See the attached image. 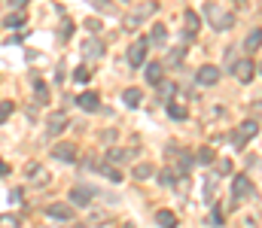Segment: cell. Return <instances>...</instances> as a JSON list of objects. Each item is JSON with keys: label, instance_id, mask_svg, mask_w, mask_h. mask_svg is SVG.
Returning a JSON list of instances; mask_svg holds the SVG:
<instances>
[{"label": "cell", "instance_id": "ffe728a7", "mask_svg": "<svg viewBox=\"0 0 262 228\" xmlns=\"http://www.w3.org/2000/svg\"><path fill=\"white\" fill-rule=\"evenodd\" d=\"M131 174H134L137 180H150V177L156 174V168H153V165H134V171H131Z\"/></svg>", "mask_w": 262, "mask_h": 228}, {"label": "cell", "instance_id": "8d00e7d4", "mask_svg": "<svg viewBox=\"0 0 262 228\" xmlns=\"http://www.w3.org/2000/svg\"><path fill=\"white\" fill-rule=\"evenodd\" d=\"M9 6H12V9H24V6H27V0H9Z\"/></svg>", "mask_w": 262, "mask_h": 228}, {"label": "cell", "instance_id": "e575fe53", "mask_svg": "<svg viewBox=\"0 0 262 228\" xmlns=\"http://www.w3.org/2000/svg\"><path fill=\"white\" fill-rule=\"evenodd\" d=\"M217 171H220V174H229V171H232V161H226V158H223V161L217 165Z\"/></svg>", "mask_w": 262, "mask_h": 228}, {"label": "cell", "instance_id": "ba28073f", "mask_svg": "<svg viewBox=\"0 0 262 228\" xmlns=\"http://www.w3.org/2000/svg\"><path fill=\"white\" fill-rule=\"evenodd\" d=\"M52 155H55L58 161H76V155H79V152H76V146H73V143H58V146L52 149Z\"/></svg>", "mask_w": 262, "mask_h": 228}, {"label": "cell", "instance_id": "277c9868", "mask_svg": "<svg viewBox=\"0 0 262 228\" xmlns=\"http://www.w3.org/2000/svg\"><path fill=\"white\" fill-rule=\"evenodd\" d=\"M253 70H256V67H253V61H250V55L232 64V73H235V79H238V82H250V79H253Z\"/></svg>", "mask_w": 262, "mask_h": 228}, {"label": "cell", "instance_id": "6da1fadb", "mask_svg": "<svg viewBox=\"0 0 262 228\" xmlns=\"http://www.w3.org/2000/svg\"><path fill=\"white\" fill-rule=\"evenodd\" d=\"M205 15H208V21H211L214 30H229V27L235 24V15H232L229 9H223L220 3H208V6H205Z\"/></svg>", "mask_w": 262, "mask_h": 228}, {"label": "cell", "instance_id": "836d02e7", "mask_svg": "<svg viewBox=\"0 0 262 228\" xmlns=\"http://www.w3.org/2000/svg\"><path fill=\"white\" fill-rule=\"evenodd\" d=\"M70 30H73V24H70V21H64V24H61V40H67V37H70Z\"/></svg>", "mask_w": 262, "mask_h": 228}, {"label": "cell", "instance_id": "1f68e13d", "mask_svg": "<svg viewBox=\"0 0 262 228\" xmlns=\"http://www.w3.org/2000/svg\"><path fill=\"white\" fill-rule=\"evenodd\" d=\"M104 174H107V180H113V183H119L122 177H119V171H113V168H104Z\"/></svg>", "mask_w": 262, "mask_h": 228}, {"label": "cell", "instance_id": "9c48e42d", "mask_svg": "<svg viewBox=\"0 0 262 228\" xmlns=\"http://www.w3.org/2000/svg\"><path fill=\"white\" fill-rule=\"evenodd\" d=\"M232 192H235V198H238V201H244V198H250V195H253V183H250L247 177H235Z\"/></svg>", "mask_w": 262, "mask_h": 228}, {"label": "cell", "instance_id": "4fadbf2b", "mask_svg": "<svg viewBox=\"0 0 262 228\" xmlns=\"http://www.w3.org/2000/svg\"><path fill=\"white\" fill-rule=\"evenodd\" d=\"M122 101H125V107H140V101H143V91L140 88H125V94H122Z\"/></svg>", "mask_w": 262, "mask_h": 228}, {"label": "cell", "instance_id": "2e32d148", "mask_svg": "<svg viewBox=\"0 0 262 228\" xmlns=\"http://www.w3.org/2000/svg\"><path fill=\"white\" fill-rule=\"evenodd\" d=\"M156 222H159V225H177V216H174V210H159V213H156Z\"/></svg>", "mask_w": 262, "mask_h": 228}, {"label": "cell", "instance_id": "83f0119b", "mask_svg": "<svg viewBox=\"0 0 262 228\" xmlns=\"http://www.w3.org/2000/svg\"><path fill=\"white\" fill-rule=\"evenodd\" d=\"M183 61V49H174L171 55H168V64H180Z\"/></svg>", "mask_w": 262, "mask_h": 228}, {"label": "cell", "instance_id": "ac0fdd59", "mask_svg": "<svg viewBox=\"0 0 262 228\" xmlns=\"http://www.w3.org/2000/svg\"><path fill=\"white\" fill-rule=\"evenodd\" d=\"M198 30V15L195 12H186V40H192Z\"/></svg>", "mask_w": 262, "mask_h": 228}, {"label": "cell", "instance_id": "44dd1931", "mask_svg": "<svg viewBox=\"0 0 262 228\" xmlns=\"http://www.w3.org/2000/svg\"><path fill=\"white\" fill-rule=\"evenodd\" d=\"M177 177H180V174H177L174 168H168V171H162V177H159V183H162V186H174V183H177Z\"/></svg>", "mask_w": 262, "mask_h": 228}, {"label": "cell", "instance_id": "7a4b0ae2", "mask_svg": "<svg viewBox=\"0 0 262 228\" xmlns=\"http://www.w3.org/2000/svg\"><path fill=\"white\" fill-rule=\"evenodd\" d=\"M256 134H259V125H256V122H241V125H238V131H235V137H232V140H235V146H238V149H241V146H244V143H247V140H253V137H256Z\"/></svg>", "mask_w": 262, "mask_h": 228}, {"label": "cell", "instance_id": "30bf717a", "mask_svg": "<svg viewBox=\"0 0 262 228\" xmlns=\"http://www.w3.org/2000/svg\"><path fill=\"white\" fill-rule=\"evenodd\" d=\"M92 189H85V186H73L70 189V201L76 204V207H89V201H92Z\"/></svg>", "mask_w": 262, "mask_h": 228}, {"label": "cell", "instance_id": "4316f807", "mask_svg": "<svg viewBox=\"0 0 262 228\" xmlns=\"http://www.w3.org/2000/svg\"><path fill=\"white\" fill-rule=\"evenodd\" d=\"M89 3H95V9H101V12H113L110 0H89Z\"/></svg>", "mask_w": 262, "mask_h": 228}, {"label": "cell", "instance_id": "3957f363", "mask_svg": "<svg viewBox=\"0 0 262 228\" xmlns=\"http://www.w3.org/2000/svg\"><path fill=\"white\" fill-rule=\"evenodd\" d=\"M147 49H150V40L131 43V49H128V64H131V67H140V64L147 61Z\"/></svg>", "mask_w": 262, "mask_h": 228}, {"label": "cell", "instance_id": "603a6c76", "mask_svg": "<svg viewBox=\"0 0 262 228\" xmlns=\"http://www.w3.org/2000/svg\"><path fill=\"white\" fill-rule=\"evenodd\" d=\"M27 174H34V183H37V186H43V183H46V174H43V168H40V165H27Z\"/></svg>", "mask_w": 262, "mask_h": 228}, {"label": "cell", "instance_id": "52a82bcc", "mask_svg": "<svg viewBox=\"0 0 262 228\" xmlns=\"http://www.w3.org/2000/svg\"><path fill=\"white\" fill-rule=\"evenodd\" d=\"M220 76H223V73H220V67L205 64V67H198V76H195V79H198L201 85H217V82H220Z\"/></svg>", "mask_w": 262, "mask_h": 228}, {"label": "cell", "instance_id": "d6a6232c", "mask_svg": "<svg viewBox=\"0 0 262 228\" xmlns=\"http://www.w3.org/2000/svg\"><path fill=\"white\" fill-rule=\"evenodd\" d=\"M9 198H12V204H21V198H24V192H21V189H12V192H9Z\"/></svg>", "mask_w": 262, "mask_h": 228}, {"label": "cell", "instance_id": "d590c367", "mask_svg": "<svg viewBox=\"0 0 262 228\" xmlns=\"http://www.w3.org/2000/svg\"><path fill=\"white\" fill-rule=\"evenodd\" d=\"M214 222H223L226 219V213H223V207H214V216H211Z\"/></svg>", "mask_w": 262, "mask_h": 228}, {"label": "cell", "instance_id": "cb8c5ba5", "mask_svg": "<svg viewBox=\"0 0 262 228\" xmlns=\"http://www.w3.org/2000/svg\"><path fill=\"white\" fill-rule=\"evenodd\" d=\"M168 116H171V119H186V110H183L180 104H171V107H168Z\"/></svg>", "mask_w": 262, "mask_h": 228}, {"label": "cell", "instance_id": "8fae6325", "mask_svg": "<svg viewBox=\"0 0 262 228\" xmlns=\"http://www.w3.org/2000/svg\"><path fill=\"white\" fill-rule=\"evenodd\" d=\"M82 55H85L89 61H98V58L104 55V43H101V40H85V43H82Z\"/></svg>", "mask_w": 262, "mask_h": 228}, {"label": "cell", "instance_id": "7402d4cb", "mask_svg": "<svg viewBox=\"0 0 262 228\" xmlns=\"http://www.w3.org/2000/svg\"><path fill=\"white\" fill-rule=\"evenodd\" d=\"M195 158H198L201 165H211V161H214V149H211V146H201V149L195 152Z\"/></svg>", "mask_w": 262, "mask_h": 228}, {"label": "cell", "instance_id": "5bb4252c", "mask_svg": "<svg viewBox=\"0 0 262 228\" xmlns=\"http://www.w3.org/2000/svg\"><path fill=\"white\" fill-rule=\"evenodd\" d=\"M259 46H262V30H250V37L244 40V52H247V55H253Z\"/></svg>", "mask_w": 262, "mask_h": 228}, {"label": "cell", "instance_id": "d4e9b609", "mask_svg": "<svg viewBox=\"0 0 262 228\" xmlns=\"http://www.w3.org/2000/svg\"><path fill=\"white\" fill-rule=\"evenodd\" d=\"M128 155H131V152H125V149H110V155H107V158H110V161H116V165H119V161H125V158H128Z\"/></svg>", "mask_w": 262, "mask_h": 228}, {"label": "cell", "instance_id": "f1b7e54d", "mask_svg": "<svg viewBox=\"0 0 262 228\" xmlns=\"http://www.w3.org/2000/svg\"><path fill=\"white\" fill-rule=\"evenodd\" d=\"M214 186H217V177H208V189H205V198L208 201L214 198Z\"/></svg>", "mask_w": 262, "mask_h": 228}, {"label": "cell", "instance_id": "9a60e30c", "mask_svg": "<svg viewBox=\"0 0 262 228\" xmlns=\"http://www.w3.org/2000/svg\"><path fill=\"white\" fill-rule=\"evenodd\" d=\"M162 73H165V70H162V64H156V61H153V64H147V79H150L153 85H159V82H162Z\"/></svg>", "mask_w": 262, "mask_h": 228}, {"label": "cell", "instance_id": "e0dca14e", "mask_svg": "<svg viewBox=\"0 0 262 228\" xmlns=\"http://www.w3.org/2000/svg\"><path fill=\"white\" fill-rule=\"evenodd\" d=\"M24 21H27V18H24V15H21V9H18V12H12V15H6V18H3V24H6V27H24Z\"/></svg>", "mask_w": 262, "mask_h": 228}, {"label": "cell", "instance_id": "5b68a950", "mask_svg": "<svg viewBox=\"0 0 262 228\" xmlns=\"http://www.w3.org/2000/svg\"><path fill=\"white\" fill-rule=\"evenodd\" d=\"M64 128H67V113L55 110V113L49 116V122H46V134H49V137H58Z\"/></svg>", "mask_w": 262, "mask_h": 228}, {"label": "cell", "instance_id": "4dcf8cb0", "mask_svg": "<svg viewBox=\"0 0 262 228\" xmlns=\"http://www.w3.org/2000/svg\"><path fill=\"white\" fill-rule=\"evenodd\" d=\"M9 113H12V104L6 101V104L0 107V122H6V119H9Z\"/></svg>", "mask_w": 262, "mask_h": 228}, {"label": "cell", "instance_id": "f546056e", "mask_svg": "<svg viewBox=\"0 0 262 228\" xmlns=\"http://www.w3.org/2000/svg\"><path fill=\"white\" fill-rule=\"evenodd\" d=\"M0 225H18V216L6 213V216H0Z\"/></svg>", "mask_w": 262, "mask_h": 228}, {"label": "cell", "instance_id": "60d3db41", "mask_svg": "<svg viewBox=\"0 0 262 228\" xmlns=\"http://www.w3.org/2000/svg\"><path fill=\"white\" fill-rule=\"evenodd\" d=\"M259 70H262V67H259Z\"/></svg>", "mask_w": 262, "mask_h": 228}, {"label": "cell", "instance_id": "484cf974", "mask_svg": "<svg viewBox=\"0 0 262 228\" xmlns=\"http://www.w3.org/2000/svg\"><path fill=\"white\" fill-rule=\"evenodd\" d=\"M89 76H92L89 67H76V70H73V79H76V82H89Z\"/></svg>", "mask_w": 262, "mask_h": 228}, {"label": "cell", "instance_id": "ab89813d", "mask_svg": "<svg viewBox=\"0 0 262 228\" xmlns=\"http://www.w3.org/2000/svg\"><path fill=\"white\" fill-rule=\"evenodd\" d=\"M238 3H244V0H238Z\"/></svg>", "mask_w": 262, "mask_h": 228}, {"label": "cell", "instance_id": "d6986e66", "mask_svg": "<svg viewBox=\"0 0 262 228\" xmlns=\"http://www.w3.org/2000/svg\"><path fill=\"white\" fill-rule=\"evenodd\" d=\"M150 40L162 46V43L168 40V27H165V24H153V34H150Z\"/></svg>", "mask_w": 262, "mask_h": 228}, {"label": "cell", "instance_id": "f35d334b", "mask_svg": "<svg viewBox=\"0 0 262 228\" xmlns=\"http://www.w3.org/2000/svg\"><path fill=\"white\" fill-rule=\"evenodd\" d=\"M6 174H9V165H6V161H0V177H6Z\"/></svg>", "mask_w": 262, "mask_h": 228}, {"label": "cell", "instance_id": "8992f818", "mask_svg": "<svg viewBox=\"0 0 262 228\" xmlns=\"http://www.w3.org/2000/svg\"><path fill=\"white\" fill-rule=\"evenodd\" d=\"M46 216H49V219H58V222H70L76 213H73L70 204H49V207H46Z\"/></svg>", "mask_w": 262, "mask_h": 228}, {"label": "cell", "instance_id": "74e56055", "mask_svg": "<svg viewBox=\"0 0 262 228\" xmlns=\"http://www.w3.org/2000/svg\"><path fill=\"white\" fill-rule=\"evenodd\" d=\"M85 27H89V30H98V27H101V21H95V18H89V21H85Z\"/></svg>", "mask_w": 262, "mask_h": 228}, {"label": "cell", "instance_id": "7c38bea8", "mask_svg": "<svg viewBox=\"0 0 262 228\" xmlns=\"http://www.w3.org/2000/svg\"><path fill=\"white\" fill-rule=\"evenodd\" d=\"M76 107H82L85 113H95V110L101 107V97H98L95 91H85V94H79V97H76Z\"/></svg>", "mask_w": 262, "mask_h": 228}]
</instances>
